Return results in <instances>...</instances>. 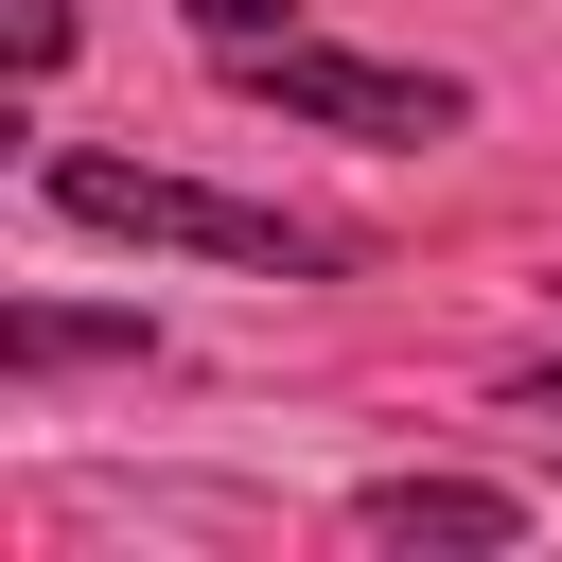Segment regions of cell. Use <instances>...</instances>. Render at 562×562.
I'll list each match as a JSON object with an SVG mask.
<instances>
[{"instance_id":"cell-1","label":"cell","mask_w":562,"mask_h":562,"mask_svg":"<svg viewBox=\"0 0 562 562\" xmlns=\"http://www.w3.org/2000/svg\"><path fill=\"white\" fill-rule=\"evenodd\" d=\"M70 228H123V246H193V263H246V281H334L351 246L299 228V211H246V193H193V176H140V158H53L35 176Z\"/></svg>"},{"instance_id":"cell-2","label":"cell","mask_w":562,"mask_h":562,"mask_svg":"<svg viewBox=\"0 0 562 562\" xmlns=\"http://www.w3.org/2000/svg\"><path fill=\"white\" fill-rule=\"evenodd\" d=\"M228 88H246V105H281V123H334V140H457V123H474V88H457V70L334 53V35H246V53H228Z\"/></svg>"},{"instance_id":"cell-3","label":"cell","mask_w":562,"mask_h":562,"mask_svg":"<svg viewBox=\"0 0 562 562\" xmlns=\"http://www.w3.org/2000/svg\"><path fill=\"white\" fill-rule=\"evenodd\" d=\"M351 544H527V492H492V474H369Z\"/></svg>"},{"instance_id":"cell-4","label":"cell","mask_w":562,"mask_h":562,"mask_svg":"<svg viewBox=\"0 0 562 562\" xmlns=\"http://www.w3.org/2000/svg\"><path fill=\"white\" fill-rule=\"evenodd\" d=\"M0 369H18V386H53V369H140V316H53V299H18V316H0Z\"/></svg>"},{"instance_id":"cell-5","label":"cell","mask_w":562,"mask_h":562,"mask_svg":"<svg viewBox=\"0 0 562 562\" xmlns=\"http://www.w3.org/2000/svg\"><path fill=\"white\" fill-rule=\"evenodd\" d=\"M0 53H18V88H35V70L70 53V0H0Z\"/></svg>"},{"instance_id":"cell-6","label":"cell","mask_w":562,"mask_h":562,"mask_svg":"<svg viewBox=\"0 0 562 562\" xmlns=\"http://www.w3.org/2000/svg\"><path fill=\"white\" fill-rule=\"evenodd\" d=\"M176 18H193L211 53H246V35H299V0H176Z\"/></svg>"},{"instance_id":"cell-7","label":"cell","mask_w":562,"mask_h":562,"mask_svg":"<svg viewBox=\"0 0 562 562\" xmlns=\"http://www.w3.org/2000/svg\"><path fill=\"white\" fill-rule=\"evenodd\" d=\"M509 422H562V369H527V386H509Z\"/></svg>"}]
</instances>
